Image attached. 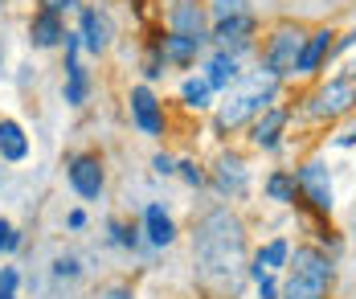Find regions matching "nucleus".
I'll return each instance as SVG.
<instances>
[{"mask_svg":"<svg viewBox=\"0 0 356 299\" xmlns=\"http://www.w3.org/2000/svg\"><path fill=\"white\" fill-rule=\"evenodd\" d=\"M197 275L213 296H238L246 279V234L229 209H217L197 225Z\"/></svg>","mask_w":356,"mask_h":299,"instance_id":"1","label":"nucleus"},{"mask_svg":"<svg viewBox=\"0 0 356 299\" xmlns=\"http://www.w3.org/2000/svg\"><path fill=\"white\" fill-rule=\"evenodd\" d=\"M279 90V78L275 74H250L246 82H238L234 90H225V103H221V127H238L246 123L250 115H262L270 107Z\"/></svg>","mask_w":356,"mask_h":299,"instance_id":"2","label":"nucleus"},{"mask_svg":"<svg viewBox=\"0 0 356 299\" xmlns=\"http://www.w3.org/2000/svg\"><path fill=\"white\" fill-rule=\"evenodd\" d=\"M327 287H332L327 259L312 246H299L291 259V275L283 283V299H327Z\"/></svg>","mask_w":356,"mask_h":299,"instance_id":"3","label":"nucleus"},{"mask_svg":"<svg viewBox=\"0 0 356 299\" xmlns=\"http://www.w3.org/2000/svg\"><path fill=\"white\" fill-rule=\"evenodd\" d=\"M299 49H303V38L295 29H279L270 45H266V74L283 78V74H295V62H299Z\"/></svg>","mask_w":356,"mask_h":299,"instance_id":"4","label":"nucleus"},{"mask_svg":"<svg viewBox=\"0 0 356 299\" xmlns=\"http://www.w3.org/2000/svg\"><path fill=\"white\" fill-rule=\"evenodd\" d=\"M250 33H254V17L250 13H234V17H221L213 29L217 45H221V54H238V49H246L250 45Z\"/></svg>","mask_w":356,"mask_h":299,"instance_id":"5","label":"nucleus"},{"mask_svg":"<svg viewBox=\"0 0 356 299\" xmlns=\"http://www.w3.org/2000/svg\"><path fill=\"white\" fill-rule=\"evenodd\" d=\"M172 33L197 41V45L209 41L205 38V8H201L197 0H177V4H172Z\"/></svg>","mask_w":356,"mask_h":299,"instance_id":"6","label":"nucleus"},{"mask_svg":"<svg viewBox=\"0 0 356 299\" xmlns=\"http://www.w3.org/2000/svg\"><path fill=\"white\" fill-rule=\"evenodd\" d=\"M353 103H356V82H348V78H336V82H327L320 95H316L312 115H340L344 107H353Z\"/></svg>","mask_w":356,"mask_h":299,"instance_id":"7","label":"nucleus"},{"mask_svg":"<svg viewBox=\"0 0 356 299\" xmlns=\"http://www.w3.org/2000/svg\"><path fill=\"white\" fill-rule=\"evenodd\" d=\"M131 115H136L140 131H147V136H160L164 131V111H160V103H156V95L147 86H136L131 90Z\"/></svg>","mask_w":356,"mask_h":299,"instance_id":"8","label":"nucleus"},{"mask_svg":"<svg viewBox=\"0 0 356 299\" xmlns=\"http://www.w3.org/2000/svg\"><path fill=\"white\" fill-rule=\"evenodd\" d=\"M70 185L78 197H99L103 193V168H99V160L95 156H78V160H70Z\"/></svg>","mask_w":356,"mask_h":299,"instance_id":"9","label":"nucleus"},{"mask_svg":"<svg viewBox=\"0 0 356 299\" xmlns=\"http://www.w3.org/2000/svg\"><path fill=\"white\" fill-rule=\"evenodd\" d=\"M299 188L307 193V201L316 209H332V185H327V168L323 164H303L299 168Z\"/></svg>","mask_w":356,"mask_h":299,"instance_id":"10","label":"nucleus"},{"mask_svg":"<svg viewBox=\"0 0 356 299\" xmlns=\"http://www.w3.org/2000/svg\"><path fill=\"white\" fill-rule=\"evenodd\" d=\"M86 99V70L78 66V33H66V103Z\"/></svg>","mask_w":356,"mask_h":299,"instance_id":"11","label":"nucleus"},{"mask_svg":"<svg viewBox=\"0 0 356 299\" xmlns=\"http://www.w3.org/2000/svg\"><path fill=\"white\" fill-rule=\"evenodd\" d=\"M29 33H33V45H41V49H45V45H58V41L66 38V29H62V17H58V8H49V4H45V8H41V13L33 17Z\"/></svg>","mask_w":356,"mask_h":299,"instance_id":"12","label":"nucleus"},{"mask_svg":"<svg viewBox=\"0 0 356 299\" xmlns=\"http://www.w3.org/2000/svg\"><path fill=\"white\" fill-rule=\"evenodd\" d=\"M82 41H86V49H90V54H103V49H107L111 25H107V17H103V13H95V8H86V13H82Z\"/></svg>","mask_w":356,"mask_h":299,"instance_id":"13","label":"nucleus"},{"mask_svg":"<svg viewBox=\"0 0 356 299\" xmlns=\"http://www.w3.org/2000/svg\"><path fill=\"white\" fill-rule=\"evenodd\" d=\"M143 225H147V242H152V246H168V242L177 238V225H172V218H168L160 205H147Z\"/></svg>","mask_w":356,"mask_h":299,"instance_id":"14","label":"nucleus"},{"mask_svg":"<svg viewBox=\"0 0 356 299\" xmlns=\"http://www.w3.org/2000/svg\"><path fill=\"white\" fill-rule=\"evenodd\" d=\"M283 123H286V111L266 107V111L258 115V123H254V144H258V148H275V144H279Z\"/></svg>","mask_w":356,"mask_h":299,"instance_id":"15","label":"nucleus"},{"mask_svg":"<svg viewBox=\"0 0 356 299\" xmlns=\"http://www.w3.org/2000/svg\"><path fill=\"white\" fill-rule=\"evenodd\" d=\"M25 152H29V140H25L21 123L0 119V156H4V160H25Z\"/></svg>","mask_w":356,"mask_h":299,"instance_id":"16","label":"nucleus"},{"mask_svg":"<svg viewBox=\"0 0 356 299\" xmlns=\"http://www.w3.org/2000/svg\"><path fill=\"white\" fill-rule=\"evenodd\" d=\"M332 49V33L323 29V33H316V38L307 41L303 49H299V62H295V74H312L316 66L323 62V54Z\"/></svg>","mask_w":356,"mask_h":299,"instance_id":"17","label":"nucleus"},{"mask_svg":"<svg viewBox=\"0 0 356 299\" xmlns=\"http://www.w3.org/2000/svg\"><path fill=\"white\" fill-rule=\"evenodd\" d=\"M286 259H291V246H286L283 238H275L270 246H262L258 250V259H254V270H266V275H275V270H283Z\"/></svg>","mask_w":356,"mask_h":299,"instance_id":"18","label":"nucleus"},{"mask_svg":"<svg viewBox=\"0 0 356 299\" xmlns=\"http://www.w3.org/2000/svg\"><path fill=\"white\" fill-rule=\"evenodd\" d=\"M209 74H205V82L213 86V90H229V82L238 78V66H234V58L229 54H217V58H209V66H205Z\"/></svg>","mask_w":356,"mask_h":299,"instance_id":"19","label":"nucleus"},{"mask_svg":"<svg viewBox=\"0 0 356 299\" xmlns=\"http://www.w3.org/2000/svg\"><path fill=\"white\" fill-rule=\"evenodd\" d=\"M209 90H213V86H209L205 78H188V82L180 86V95H184L188 107H209Z\"/></svg>","mask_w":356,"mask_h":299,"instance_id":"20","label":"nucleus"},{"mask_svg":"<svg viewBox=\"0 0 356 299\" xmlns=\"http://www.w3.org/2000/svg\"><path fill=\"white\" fill-rule=\"evenodd\" d=\"M242 185H246V177H242V160H221V188L229 193H242Z\"/></svg>","mask_w":356,"mask_h":299,"instance_id":"21","label":"nucleus"},{"mask_svg":"<svg viewBox=\"0 0 356 299\" xmlns=\"http://www.w3.org/2000/svg\"><path fill=\"white\" fill-rule=\"evenodd\" d=\"M266 188H270L275 201H291V197H295V185H291V177H283V172H275V177L266 181Z\"/></svg>","mask_w":356,"mask_h":299,"instance_id":"22","label":"nucleus"},{"mask_svg":"<svg viewBox=\"0 0 356 299\" xmlns=\"http://www.w3.org/2000/svg\"><path fill=\"white\" fill-rule=\"evenodd\" d=\"M254 279H258V299H279V283H275V275L254 270Z\"/></svg>","mask_w":356,"mask_h":299,"instance_id":"23","label":"nucleus"},{"mask_svg":"<svg viewBox=\"0 0 356 299\" xmlns=\"http://www.w3.org/2000/svg\"><path fill=\"white\" fill-rule=\"evenodd\" d=\"M234 13H246V0H213V17H234Z\"/></svg>","mask_w":356,"mask_h":299,"instance_id":"24","label":"nucleus"},{"mask_svg":"<svg viewBox=\"0 0 356 299\" xmlns=\"http://www.w3.org/2000/svg\"><path fill=\"white\" fill-rule=\"evenodd\" d=\"M17 246H21V234L8 222H0V250H17Z\"/></svg>","mask_w":356,"mask_h":299,"instance_id":"25","label":"nucleus"},{"mask_svg":"<svg viewBox=\"0 0 356 299\" xmlns=\"http://www.w3.org/2000/svg\"><path fill=\"white\" fill-rule=\"evenodd\" d=\"M180 172H184V181H188V185H201V181H205V172H201L197 164H180Z\"/></svg>","mask_w":356,"mask_h":299,"instance_id":"26","label":"nucleus"},{"mask_svg":"<svg viewBox=\"0 0 356 299\" xmlns=\"http://www.w3.org/2000/svg\"><path fill=\"white\" fill-rule=\"evenodd\" d=\"M156 172H164V177H168V172H177V164H172L168 156H156Z\"/></svg>","mask_w":356,"mask_h":299,"instance_id":"27","label":"nucleus"},{"mask_svg":"<svg viewBox=\"0 0 356 299\" xmlns=\"http://www.w3.org/2000/svg\"><path fill=\"white\" fill-rule=\"evenodd\" d=\"M70 225H74V229H82V225H86V213H78V209H74V213H70Z\"/></svg>","mask_w":356,"mask_h":299,"instance_id":"28","label":"nucleus"},{"mask_svg":"<svg viewBox=\"0 0 356 299\" xmlns=\"http://www.w3.org/2000/svg\"><path fill=\"white\" fill-rule=\"evenodd\" d=\"M74 0H49V8H58V13H62V8H70Z\"/></svg>","mask_w":356,"mask_h":299,"instance_id":"29","label":"nucleus"},{"mask_svg":"<svg viewBox=\"0 0 356 299\" xmlns=\"http://www.w3.org/2000/svg\"><path fill=\"white\" fill-rule=\"evenodd\" d=\"M340 144H356V127L348 131V136H340Z\"/></svg>","mask_w":356,"mask_h":299,"instance_id":"30","label":"nucleus"},{"mask_svg":"<svg viewBox=\"0 0 356 299\" xmlns=\"http://www.w3.org/2000/svg\"><path fill=\"white\" fill-rule=\"evenodd\" d=\"M0 299H17V291H4V287H0Z\"/></svg>","mask_w":356,"mask_h":299,"instance_id":"31","label":"nucleus"},{"mask_svg":"<svg viewBox=\"0 0 356 299\" xmlns=\"http://www.w3.org/2000/svg\"><path fill=\"white\" fill-rule=\"evenodd\" d=\"M111 299H127V296H123V291H111Z\"/></svg>","mask_w":356,"mask_h":299,"instance_id":"32","label":"nucleus"},{"mask_svg":"<svg viewBox=\"0 0 356 299\" xmlns=\"http://www.w3.org/2000/svg\"><path fill=\"white\" fill-rule=\"evenodd\" d=\"M344 45H356V33H353V38H348V41H344Z\"/></svg>","mask_w":356,"mask_h":299,"instance_id":"33","label":"nucleus"}]
</instances>
